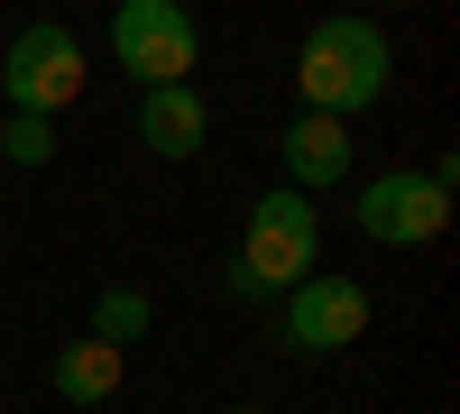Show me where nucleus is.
Listing matches in <instances>:
<instances>
[{
  "instance_id": "nucleus-7",
  "label": "nucleus",
  "mask_w": 460,
  "mask_h": 414,
  "mask_svg": "<svg viewBox=\"0 0 460 414\" xmlns=\"http://www.w3.org/2000/svg\"><path fill=\"white\" fill-rule=\"evenodd\" d=\"M277 157H286V194H304V203H323L332 184H350V175H359L350 129H341V120H323V110H295V120H286V138H277Z\"/></svg>"
},
{
  "instance_id": "nucleus-10",
  "label": "nucleus",
  "mask_w": 460,
  "mask_h": 414,
  "mask_svg": "<svg viewBox=\"0 0 460 414\" xmlns=\"http://www.w3.org/2000/svg\"><path fill=\"white\" fill-rule=\"evenodd\" d=\"M147 331H157V304H147L138 286H102V295H93V341L129 350V341H147Z\"/></svg>"
},
{
  "instance_id": "nucleus-4",
  "label": "nucleus",
  "mask_w": 460,
  "mask_h": 414,
  "mask_svg": "<svg viewBox=\"0 0 460 414\" xmlns=\"http://www.w3.org/2000/svg\"><path fill=\"white\" fill-rule=\"evenodd\" d=\"M111 65H120L138 92L194 84V65H203L194 10H184V0H120V10H111Z\"/></svg>"
},
{
  "instance_id": "nucleus-12",
  "label": "nucleus",
  "mask_w": 460,
  "mask_h": 414,
  "mask_svg": "<svg viewBox=\"0 0 460 414\" xmlns=\"http://www.w3.org/2000/svg\"><path fill=\"white\" fill-rule=\"evenodd\" d=\"M221 414H267V405H221Z\"/></svg>"
},
{
  "instance_id": "nucleus-9",
  "label": "nucleus",
  "mask_w": 460,
  "mask_h": 414,
  "mask_svg": "<svg viewBox=\"0 0 460 414\" xmlns=\"http://www.w3.org/2000/svg\"><path fill=\"white\" fill-rule=\"evenodd\" d=\"M120 378H129V350H111V341H65L56 359H47V387L65 396V405H111L120 396Z\"/></svg>"
},
{
  "instance_id": "nucleus-2",
  "label": "nucleus",
  "mask_w": 460,
  "mask_h": 414,
  "mask_svg": "<svg viewBox=\"0 0 460 414\" xmlns=\"http://www.w3.org/2000/svg\"><path fill=\"white\" fill-rule=\"evenodd\" d=\"M323 268V203L304 194H258L249 203V231H240V258L221 268V286L240 295V304H258V295H295L304 277Z\"/></svg>"
},
{
  "instance_id": "nucleus-3",
  "label": "nucleus",
  "mask_w": 460,
  "mask_h": 414,
  "mask_svg": "<svg viewBox=\"0 0 460 414\" xmlns=\"http://www.w3.org/2000/svg\"><path fill=\"white\" fill-rule=\"evenodd\" d=\"M350 221H359V240H377V249H433L451 231V157L368 175L350 194Z\"/></svg>"
},
{
  "instance_id": "nucleus-5",
  "label": "nucleus",
  "mask_w": 460,
  "mask_h": 414,
  "mask_svg": "<svg viewBox=\"0 0 460 414\" xmlns=\"http://www.w3.org/2000/svg\"><path fill=\"white\" fill-rule=\"evenodd\" d=\"M84 37L65 19H28L10 47H0V101L19 110V120H56L65 101H84Z\"/></svg>"
},
{
  "instance_id": "nucleus-6",
  "label": "nucleus",
  "mask_w": 460,
  "mask_h": 414,
  "mask_svg": "<svg viewBox=\"0 0 460 414\" xmlns=\"http://www.w3.org/2000/svg\"><path fill=\"white\" fill-rule=\"evenodd\" d=\"M368 331V286L359 277H304L295 295H277V341L295 359H332V350H350Z\"/></svg>"
},
{
  "instance_id": "nucleus-1",
  "label": "nucleus",
  "mask_w": 460,
  "mask_h": 414,
  "mask_svg": "<svg viewBox=\"0 0 460 414\" xmlns=\"http://www.w3.org/2000/svg\"><path fill=\"white\" fill-rule=\"evenodd\" d=\"M387 84H396V37L377 19H314V28H304V47H295L304 110H323V120L350 129L359 110L387 101Z\"/></svg>"
},
{
  "instance_id": "nucleus-8",
  "label": "nucleus",
  "mask_w": 460,
  "mask_h": 414,
  "mask_svg": "<svg viewBox=\"0 0 460 414\" xmlns=\"http://www.w3.org/2000/svg\"><path fill=\"white\" fill-rule=\"evenodd\" d=\"M203 138H212V101H203L194 84L138 92V147H147V157H166V166H194V157H203Z\"/></svg>"
},
{
  "instance_id": "nucleus-11",
  "label": "nucleus",
  "mask_w": 460,
  "mask_h": 414,
  "mask_svg": "<svg viewBox=\"0 0 460 414\" xmlns=\"http://www.w3.org/2000/svg\"><path fill=\"white\" fill-rule=\"evenodd\" d=\"M0 157L10 166H56V120H19L10 110V120H0Z\"/></svg>"
}]
</instances>
